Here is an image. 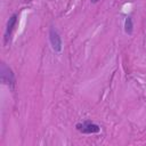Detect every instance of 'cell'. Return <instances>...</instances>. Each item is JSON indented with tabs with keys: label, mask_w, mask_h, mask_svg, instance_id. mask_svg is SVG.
Masks as SVG:
<instances>
[{
	"label": "cell",
	"mask_w": 146,
	"mask_h": 146,
	"mask_svg": "<svg viewBox=\"0 0 146 146\" xmlns=\"http://www.w3.org/2000/svg\"><path fill=\"white\" fill-rule=\"evenodd\" d=\"M124 31L127 34H132V31H133V24H132V18L130 16H128L124 21Z\"/></svg>",
	"instance_id": "5"
},
{
	"label": "cell",
	"mask_w": 146,
	"mask_h": 146,
	"mask_svg": "<svg viewBox=\"0 0 146 146\" xmlns=\"http://www.w3.org/2000/svg\"><path fill=\"white\" fill-rule=\"evenodd\" d=\"M90 1H91V2H92V3H97V2H98V1H99V0H90Z\"/></svg>",
	"instance_id": "6"
},
{
	"label": "cell",
	"mask_w": 146,
	"mask_h": 146,
	"mask_svg": "<svg viewBox=\"0 0 146 146\" xmlns=\"http://www.w3.org/2000/svg\"><path fill=\"white\" fill-rule=\"evenodd\" d=\"M0 79L1 82L10 88H14L16 80H15V74L13 72V70L6 65V63H1L0 66Z\"/></svg>",
	"instance_id": "1"
},
{
	"label": "cell",
	"mask_w": 146,
	"mask_h": 146,
	"mask_svg": "<svg viewBox=\"0 0 146 146\" xmlns=\"http://www.w3.org/2000/svg\"><path fill=\"white\" fill-rule=\"evenodd\" d=\"M76 129L78 131L82 132V133H97L100 131V127L91 121H83L81 123H78L76 124Z\"/></svg>",
	"instance_id": "2"
},
{
	"label": "cell",
	"mask_w": 146,
	"mask_h": 146,
	"mask_svg": "<svg viewBox=\"0 0 146 146\" xmlns=\"http://www.w3.org/2000/svg\"><path fill=\"white\" fill-rule=\"evenodd\" d=\"M49 41H50L51 48L56 52H59L62 50V46H63L62 38L55 27H50V30H49Z\"/></svg>",
	"instance_id": "3"
},
{
	"label": "cell",
	"mask_w": 146,
	"mask_h": 146,
	"mask_svg": "<svg viewBox=\"0 0 146 146\" xmlns=\"http://www.w3.org/2000/svg\"><path fill=\"white\" fill-rule=\"evenodd\" d=\"M16 23H17V15L14 14L10 16V18L7 23V27H6V32H5V41L6 42H8V40L10 39V35H11V33L16 26Z\"/></svg>",
	"instance_id": "4"
}]
</instances>
